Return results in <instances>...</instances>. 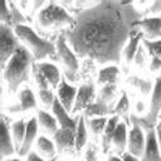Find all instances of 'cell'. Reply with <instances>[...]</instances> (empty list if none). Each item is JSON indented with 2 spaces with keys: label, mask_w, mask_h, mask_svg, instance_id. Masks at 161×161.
Here are the masks:
<instances>
[{
  "label": "cell",
  "mask_w": 161,
  "mask_h": 161,
  "mask_svg": "<svg viewBox=\"0 0 161 161\" xmlns=\"http://www.w3.org/2000/svg\"><path fill=\"white\" fill-rule=\"evenodd\" d=\"M38 118L31 117L28 122H26V132H25V137L21 145L20 151L18 152L20 156H28V153L31 151V146L36 138L38 135Z\"/></svg>",
  "instance_id": "17"
},
{
  "label": "cell",
  "mask_w": 161,
  "mask_h": 161,
  "mask_svg": "<svg viewBox=\"0 0 161 161\" xmlns=\"http://www.w3.org/2000/svg\"><path fill=\"white\" fill-rule=\"evenodd\" d=\"M142 39H143L142 33L133 28V30H132V33H131V35H130V39H128V42H127V44L125 45L123 52H122V53H123L125 62H126L127 64H131V63L133 62L135 54H136V52H137V49H138V47H140V44H141L140 42H142Z\"/></svg>",
  "instance_id": "19"
},
{
  "label": "cell",
  "mask_w": 161,
  "mask_h": 161,
  "mask_svg": "<svg viewBox=\"0 0 161 161\" xmlns=\"http://www.w3.org/2000/svg\"><path fill=\"white\" fill-rule=\"evenodd\" d=\"M4 161H21L20 158H16V157H8V158H5Z\"/></svg>",
  "instance_id": "46"
},
{
  "label": "cell",
  "mask_w": 161,
  "mask_h": 161,
  "mask_svg": "<svg viewBox=\"0 0 161 161\" xmlns=\"http://www.w3.org/2000/svg\"><path fill=\"white\" fill-rule=\"evenodd\" d=\"M11 131H13V140H14V145H15V150L19 152L25 137V132H26V122L24 119H19L15 121L11 126Z\"/></svg>",
  "instance_id": "26"
},
{
  "label": "cell",
  "mask_w": 161,
  "mask_h": 161,
  "mask_svg": "<svg viewBox=\"0 0 161 161\" xmlns=\"http://www.w3.org/2000/svg\"><path fill=\"white\" fill-rule=\"evenodd\" d=\"M75 131L73 128H59L53 136L57 151L59 153H65L73 156L77 152L75 148Z\"/></svg>",
  "instance_id": "9"
},
{
  "label": "cell",
  "mask_w": 161,
  "mask_h": 161,
  "mask_svg": "<svg viewBox=\"0 0 161 161\" xmlns=\"http://www.w3.org/2000/svg\"><path fill=\"white\" fill-rule=\"evenodd\" d=\"M87 138H88V132H87L86 117L79 116V121H78V126H77V131H75V148H77V151H80L86 146Z\"/></svg>",
  "instance_id": "29"
},
{
  "label": "cell",
  "mask_w": 161,
  "mask_h": 161,
  "mask_svg": "<svg viewBox=\"0 0 161 161\" xmlns=\"http://www.w3.org/2000/svg\"><path fill=\"white\" fill-rule=\"evenodd\" d=\"M122 161H140V160H138V157L131 155L130 152H125L122 155Z\"/></svg>",
  "instance_id": "42"
},
{
  "label": "cell",
  "mask_w": 161,
  "mask_h": 161,
  "mask_svg": "<svg viewBox=\"0 0 161 161\" xmlns=\"http://www.w3.org/2000/svg\"><path fill=\"white\" fill-rule=\"evenodd\" d=\"M155 131H156L157 143H158V147H160V152H161V127H156V128H155Z\"/></svg>",
  "instance_id": "43"
},
{
  "label": "cell",
  "mask_w": 161,
  "mask_h": 161,
  "mask_svg": "<svg viewBox=\"0 0 161 161\" xmlns=\"http://www.w3.org/2000/svg\"><path fill=\"white\" fill-rule=\"evenodd\" d=\"M146 146V135L137 123H132L131 130L128 131L127 137V152L136 157H141L143 155Z\"/></svg>",
  "instance_id": "10"
},
{
  "label": "cell",
  "mask_w": 161,
  "mask_h": 161,
  "mask_svg": "<svg viewBox=\"0 0 161 161\" xmlns=\"http://www.w3.org/2000/svg\"><path fill=\"white\" fill-rule=\"evenodd\" d=\"M31 73H33V77H34L35 82H36V86H38V89H39V91H40V89H49L50 86H49L48 80H47L45 77L42 74V72L35 67V63H34V65H33Z\"/></svg>",
  "instance_id": "34"
},
{
  "label": "cell",
  "mask_w": 161,
  "mask_h": 161,
  "mask_svg": "<svg viewBox=\"0 0 161 161\" xmlns=\"http://www.w3.org/2000/svg\"><path fill=\"white\" fill-rule=\"evenodd\" d=\"M21 44L19 43L18 36L14 33V29L10 26L1 24L0 25V58H1V68L6 67L9 59L16 52V49Z\"/></svg>",
  "instance_id": "7"
},
{
  "label": "cell",
  "mask_w": 161,
  "mask_h": 161,
  "mask_svg": "<svg viewBox=\"0 0 161 161\" xmlns=\"http://www.w3.org/2000/svg\"><path fill=\"white\" fill-rule=\"evenodd\" d=\"M133 28L142 33L143 39L158 40L161 39V15L142 18L133 23Z\"/></svg>",
  "instance_id": "8"
},
{
  "label": "cell",
  "mask_w": 161,
  "mask_h": 161,
  "mask_svg": "<svg viewBox=\"0 0 161 161\" xmlns=\"http://www.w3.org/2000/svg\"><path fill=\"white\" fill-rule=\"evenodd\" d=\"M128 84H131L132 87L137 88L143 96H147L152 92L153 89V84L151 80L148 79H143V78H140L137 75H132L128 78Z\"/></svg>",
  "instance_id": "30"
},
{
  "label": "cell",
  "mask_w": 161,
  "mask_h": 161,
  "mask_svg": "<svg viewBox=\"0 0 161 161\" xmlns=\"http://www.w3.org/2000/svg\"><path fill=\"white\" fill-rule=\"evenodd\" d=\"M143 108H145V104H143L141 101H138V102H137V104H136V111L140 113V112H142V111H143Z\"/></svg>",
  "instance_id": "44"
},
{
  "label": "cell",
  "mask_w": 161,
  "mask_h": 161,
  "mask_svg": "<svg viewBox=\"0 0 161 161\" xmlns=\"http://www.w3.org/2000/svg\"><path fill=\"white\" fill-rule=\"evenodd\" d=\"M141 161H161V152L155 130L146 132V146L143 155L141 156Z\"/></svg>",
  "instance_id": "15"
},
{
  "label": "cell",
  "mask_w": 161,
  "mask_h": 161,
  "mask_svg": "<svg viewBox=\"0 0 161 161\" xmlns=\"http://www.w3.org/2000/svg\"><path fill=\"white\" fill-rule=\"evenodd\" d=\"M133 62H135V64L137 65V67H143L145 65V63H146V49H145V47L142 45V43L140 44V47H138V49H137V52H136V54H135V58H133Z\"/></svg>",
  "instance_id": "37"
},
{
  "label": "cell",
  "mask_w": 161,
  "mask_h": 161,
  "mask_svg": "<svg viewBox=\"0 0 161 161\" xmlns=\"http://www.w3.org/2000/svg\"><path fill=\"white\" fill-rule=\"evenodd\" d=\"M119 80V69L117 65L109 64L103 67L99 72H98V77H97V82L99 86H104V84H117Z\"/></svg>",
  "instance_id": "21"
},
{
  "label": "cell",
  "mask_w": 161,
  "mask_h": 161,
  "mask_svg": "<svg viewBox=\"0 0 161 161\" xmlns=\"http://www.w3.org/2000/svg\"><path fill=\"white\" fill-rule=\"evenodd\" d=\"M1 142H0V150H1V156L3 157H9L11 156L16 150H15V145H14V140L10 136V131L9 127L6 126L5 121L1 122V137H0Z\"/></svg>",
  "instance_id": "22"
},
{
  "label": "cell",
  "mask_w": 161,
  "mask_h": 161,
  "mask_svg": "<svg viewBox=\"0 0 161 161\" xmlns=\"http://www.w3.org/2000/svg\"><path fill=\"white\" fill-rule=\"evenodd\" d=\"M96 98H97L96 84L92 80L82 84L78 88V92H77V97H75V102H74L72 113H77L79 111H84L89 104H92L93 102H96Z\"/></svg>",
  "instance_id": "11"
},
{
  "label": "cell",
  "mask_w": 161,
  "mask_h": 161,
  "mask_svg": "<svg viewBox=\"0 0 161 161\" xmlns=\"http://www.w3.org/2000/svg\"><path fill=\"white\" fill-rule=\"evenodd\" d=\"M118 123H119V117L117 114L111 116L108 118V121H107L104 131H103V133L101 136V147H102V151L104 153H107L108 150L112 146V137H113V133H114L116 127H117Z\"/></svg>",
  "instance_id": "20"
},
{
  "label": "cell",
  "mask_w": 161,
  "mask_h": 161,
  "mask_svg": "<svg viewBox=\"0 0 161 161\" xmlns=\"http://www.w3.org/2000/svg\"><path fill=\"white\" fill-rule=\"evenodd\" d=\"M55 45H57L58 60L62 62L63 68H64L65 79L68 82H75L77 74L79 70V58L75 55V53L69 47L64 34H59L57 36Z\"/></svg>",
  "instance_id": "6"
},
{
  "label": "cell",
  "mask_w": 161,
  "mask_h": 161,
  "mask_svg": "<svg viewBox=\"0 0 161 161\" xmlns=\"http://www.w3.org/2000/svg\"><path fill=\"white\" fill-rule=\"evenodd\" d=\"M107 121L108 118L107 117H96V118H89L87 119L86 118V123H87V127L89 128V131L96 136H102L103 131H104V127L107 125Z\"/></svg>",
  "instance_id": "31"
},
{
  "label": "cell",
  "mask_w": 161,
  "mask_h": 161,
  "mask_svg": "<svg viewBox=\"0 0 161 161\" xmlns=\"http://www.w3.org/2000/svg\"><path fill=\"white\" fill-rule=\"evenodd\" d=\"M107 161H122V157H119V156H109Z\"/></svg>",
  "instance_id": "45"
},
{
  "label": "cell",
  "mask_w": 161,
  "mask_h": 161,
  "mask_svg": "<svg viewBox=\"0 0 161 161\" xmlns=\"http://www.w3.org/2000/svg\"><path fill=\"white\" fill-rule=\"evenodd\" d=\"M142 16L131 3L97 1L79 10L74 25L63 34L78 58L101 64L118 63L133 23Z\"/></svg>",
  "instance_id": "1"
},
{
  "label": "cell",
  "mask_w": 161,
  "mask_h": 161,
  "mask_svg": "<svg viewBox=\"0 0 161 161\" xmlns=\"http://www.w3.org/2000/svg\"><path fill=\"white\" fill-rule=\"evenodd\" d=\"M160 112H161V75H158L155 80L152 94H151L150 107H148L146 114H143L141 117L131 114L130 119L132 123H137L140 127H142L143 131L148 132V131L156 128Z\"/></svg>",
  "instance_id": "5"
},
{
  "label": "cell",
  "mask_w": 161,
  "mask_h": 161,
  "mask_svg": "<svg viewBox=\"0 0 161 161\" xmlns=\"http://www.w3.org/2000/svg\"><path fill=\"white\" fill-rule=\"evenodd\" d=\"M36 152L44 158H54L55 157V152H57V147L54 141H52L50 138L45 137V136H39L36 138Z\"/></svg>",
  "instance_id": "24"
},
{
  "label": "cell",
  "mask_w": 161,
  "mask_h": 161,
  "mask_svg": "<svg viewBox=\"0 0 161 161\" xmlns=\"http://www.w3.org/2000/svg\"><path fill=\"white\" fill-rule=\"evenodd\" d=\"M36 107V98L33 93L31 89L29 88H24L20 91L18 101L8 107V111L10 113H18V112H24V111H29Z\"/></svg>",
  "instance_id": "13"
},
{
  "label": "cell",
  "mask_w": 161,
  "mask_h": 161,
  "mask_svg": "<svg viewBox=\"0 0 161 161\" xmlns=\"http://www.w3.org/2000/svg\"><path fill=\"white\" fill-rule=\"evenodd\" d=\"M35 67L42 72V74L45 77V79L48 80L49 86L54 89L58 88L60 80H62V74L59 72V68L53 64V63H49V62H35Z\"/></svg>",
  "instance_id": "16"
},
{
  "label": "cell",
  "mask_w": 161,
  "mask_h": 161,
  "mask_svg": "<svg viewBox=\"0 0 161 161\" xmlns=\"http://www.w3.org/2000/svg\"><path fill=\"white\" fill-rule=\"evenodd\" d=\"M39 98H40V102L45 107L52 108V106L54 103V99H55V96L50 89H40L39 91Z\"/></svg>",
  "instance_id": "35"
},
{
  "label": "cell",
  "mask_w": 161,
  "mask_h": 161,
  "mask_svg": "<svg viewBox=\"0 0 161 161\" xmlns=\"http://www.w3.org/2000/svg\"><path fill=\"white\" fill-rule=\"evenodd\" d=\"M0 19H1V24H5L10 28L13 26V16H11V11H10L8 1H5L3 4V9H1V13H0Z\"/></svg>",
  "instance_id": "36"
},
{
  "label": "cell",
  "mask_w": 161,
  "mask_h": 161,
  "mask_svg": "<svg viewBox=\"0 0 161 161\" xmlns=\"http://www.w3.org/2000/svg\"><path fill=\"white\" fill-rule=\"evenodd\" d=\"M34 63L33 54L21 44L4 68V80L6 82L9 92H16L18 88L28 80Z\"/></svg>",
  "instance_id": "2"
},
{
  "label": "cell",
  "mask_w": 161,
  "mask_h": 161,
  "mask_svg": "<svg viewBox=\"0 0 161 161\" xmlns=\"http://www.w3.org/2000/svg\"><path fill=\"white\" fill-rule=\"evenodd\" d=\"M14 33L25 48L33 54L35 62H43L44 59L58 60L55 43L38 35L33 28L26 24H20L14 28Z\"/></svg>",
  "instance_id": "3"
},
{
  "label": "cell",
  "mask_w": 161,
  "mask_h": 161,
  "mask_svg": "<svg viewBox=\"0 0 161 161\" xmlns=\"http://www.w3.org/2000/svg\"><path fill=\"white\" fill-rule=\"evenodd\" d=\"M147 13L151 14L152 16H158V15H161V0H156V1L151 3V5H150Z\"/></svg>",
  "instance_id": "39"
},
{
  "label": "cell",
  "mask_w": 161,
  "mask_h": 161,
  "mask_svg": "<svg viewBox=\"0 0 161 161\" xmlns=\"http://www.w3.org/2000/svg\"><path fill=\"white\" fill-rule=\"evenodd\" d=\"M127 137H128V131H127V123L119 121V123L116 127V131L112 137V145L116 150L117 155H123L127 150Z\"/></svg>",
  "instance_id": "18"
},
{
  "label": "cell",
  "mask_w": 161,
  "mask_h": 161,
  "mask_svg": "<svg viewBox=\"0 0 161 161\" xmlns=\"http://www.w3.org/2000/svg\"><path fill=\"white\" fill-rule=\"evenodd\" d=\"M50 161H57V158H55V157H54V158H52V160H50Z\"/></svg>",
  "instance_id": "48"
},
{
  "label": "cell",
  "mask_w": 161,
  "mask_h": 161,
  "mask_svg": "<svg viewBox=\"0 0 161 161\" xmlns=\"http://www.w3.org/2000/svg\"><path fill=\"white\" fill-rule=\"evenodd\" d=\"M116 91H117V84H104L101 86L99 91L97 92V98L96 101L103 104H108L112 106V101L116 96Z\"/></svg>",
  "instance_id": "27"
},
{
  "label": "cell",
  "mask_w": 161,
  "mask_h": 161,
  "mask_svg": "<svg viewBox=\"0 0 161 161\" xmlns=\"http://www.w3.org/2000/svg\"><path fill=\"white\" fill-rule=\"evenodd\" d=\"M113 113L117 114L119 118H123L126 123H130V101L127 97V93L123 92L121 98L117 101V103L113 107Z\"/></svg>",
  "instance_id": "28"
},
{
  "label": "cell",
  "mask_w": 161,
  "mask_h": 161,
  "mask_svg": "<svg viewBox=\"0 0 161 161\" xmlns=\"http://www.w3.org/2000/svg\"><path fill=\"white\" fill-rule=\"evenodd\" d=\"M142 45L145 47L146 52L148 53L150 57H158L161 59V39L158 40H146V39H142Z\"/></svg>",
  "instance_id": "32"
},
{
  "label": "cell",
  "mask_w": 161,
  "mask_h": 161,
  "mask_svg": "<svg viewBox=\"0 0 161 161\" xmlns=\"http://www.w3.org/2000/svg\"><path fill=\"white\" fill-rule=\"evenodd\" d=\"M86 161H98L97 158V148L94 145H89L86 150V155H84Z\"/></svg>",
  "instance_id": "38"
},
{
  "label": "cell",
  "mask_w": 161,
  "mask_h": 161,
  "mask_svg": "<svg viewBox=\"0 0 161 161\" xmlns=\"http://www.w3.org/2000/svg\"><path fill=\"white\" fill-rule=\"evenodd\" d=\"M113 113V107L108 104H103L99 102H93L84 109V117L87 119L96 118V117H107L108 114Z\"/></svg>",
  "instance_id": "25"
},
{
  "label": "cell",
  "mask_w": 161,
  "mask_h": 161,
  "mask_svg": "<svg viewBox=\"0 0 161 161\" xmlns=\"http://www.w3.org/2000/svg\"><path fill=\"white\" fill-rule=\"evenodd\" d=\"M9 4V8H10V11H11V16H13V28H15L16 25H20V24H25V16L20 13L18 5L15 3H8Z\"/></svg>",
  "instance_id": "33"
},
{
  "label": "cell",
  "mask_w": 161,
  "mask_h": 161,
  "mask_svg": "<svg viewBox=\"0 0 161 161\" xmlns=\"http://www.w3.org/2000/svg\"><path fill=\"white\" fill-rule=\"evenodd\" d=\"M26 161H45L38 152H29L26 156Z\"/></svg>",
  "instance_id": "41"
},
{
  "label": "cell",
  "mask_w": 161,
  "mask_h": 161,
  "mask_svg": "<svg viewBox=\"0 0 161 161\" xmlns=\"http://www.w3.org/2000/svg\"><path fill=\"white\" fill-rule=\"evenodd\" d=\"M150 69H151L152 72H156V70L161 69V59H160L158 57H151Z\"/></svg>",
  "instance_id": "40"
},
{
  "label": "cell",
  "mask_w": 161,
  "mask_h": 161,
  "mask_svg": "<svg viewBox=\"0 0 161 161\" xmlns=\"http://www.w3.org/2000/svg\"><path fill=\"white\" fill-rule=\"evenodd\" d=\"M77 92H78V89L73 84H70L65 79V77L63 75L60 83H59V86L57 88V97H58L59 102L62 103V106L69 113H72V111H73V106H74V102H75Z\"/></svg>",
  "instance_id": "12"
},
{
  "label": "cell",
  "mask_w": 161,
  "mask_h": 161,
  "mask_svg": "<svg viewBox=\"0 0 161 161\" xmlns=\"http://www.w3.org/2000/svg\"><path fill=\"white\" fill-rule=\"evenodd\" d=\"M75 23V19L67 11L65 8L57 3H47L36 15V24L44 31H58L65 33Z\"/></svg>",
  "instance_id": "4"
},
{
  "label": "cell",
  "mask_w": 161,
  "mask_h": 161,
  "mask_svg": "<svg viewBox=\"0 0 161 161\" xmlns=\"http://www.w3.org/2000/svg\"><path fill=\"white\" fill-rule=\"evenodd\" d=\"M52 112H53L54 117L57 118V121L59 123V128H73V130H77L79 117H77V118L70 117L69 112L62 106V103L59 102L58 97H55V99H54V103L52 106Z\"/></svg>",
  "instance_id": "14"
},
{
  "label": "cell",
  "mask_w": 161,
  "mask_h": 161,
  "mask_svg": "<svg viewBox=\"0 0 161 161\" xmlns=\"http://www.w3.org/2000/svg\"><path fill=\"white\" fill-rule=\"evenodd\" d=\"M156 127H161V112L158 114V119H157V126Z\"/></svg>",
  "instance_id": "47"
},
{
  "label": "cell",
  "mask_w": 161,
  "mask_h": 161,
  "mask_svg": "<svg viewBox=\"0 0 161 161\" xmlns=\"http://www.w3.org/2000/svg\"><path fill=\"white\" fill-rule=\"evenodd\" d=\"M36 118H38V123L47 133L54 136L55 132L59 130V123L54 117V114H50L47 111H39Z\"/></svg>",
  "instance_id": "23"
}]
</instances>
